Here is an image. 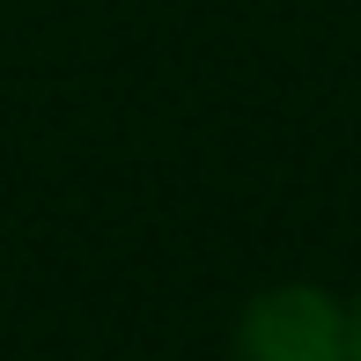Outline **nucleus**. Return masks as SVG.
I'll use <instances>...</instances> for the list:
<instances>
[{
    "label": "nucleus",
    "mask_w": 361,
    "mask_h": 361,
    "mask_svg": "<svg viewBox=\"0 0 361 361\" xmlns=\"http://www.w3.org/2000/svg\"><path fill=\"white\" fill-rule=\"evenodd\" d=\"M354 361H361V310H354Z\"/></svg>",
    "instance_id": "f03ea898"
},
{
    "label": "nucleus",
    "mask_w": 361,
    "mask_h": 361,
    "mask_svg": "<svg viewBox=\"0 0 361 361\" xmlns=\"http://www.w3.org/2000/svg\"><path fill=\"white\" fill-rule=\"evenodd\" d=\"M243 361H354V324L317 288H273L243 317Z\"/></svg>",
    "instance_id": "f257e3e1"
}]
</instances>
